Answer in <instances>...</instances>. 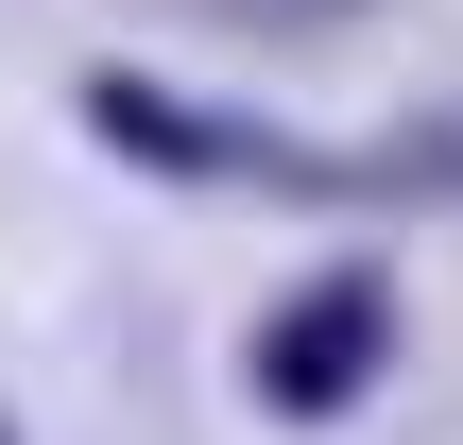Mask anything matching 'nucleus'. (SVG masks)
Wrapping results in <instances>:
<instances>
[{
  "mask_svg": "<svg viewBox=\"0 0 463 445\" xmlns=\"http://www.w3.org/2000/svg\"><path fill=\"white\" fill-rule=\"evenodd\" d=\"M378 343H395V292L344 257V274H309V292L258 326V394H275V412H344V394L378 377Z\"/></svg>",
  "mask_w": 463,
  "mask_h": 445,
  "instance_id": "obj_1",
  "label": "nucleus"
}]
</instances>
